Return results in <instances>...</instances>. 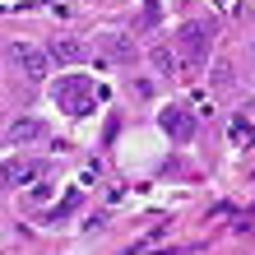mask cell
I'll return each instance as SVG.
<instances>
[{"label":"cell","instance_id":"1","mask_svg":"<svg viewBox=\"0 0 255 255\" xmlns=\"http://www.w3.org/2000/svg\"><path fill=\"white\" fill-rule=\"evenodd\" d=\"M51 93H56V102H61L70 116H84L88 107H93V98H98V93H93V84H88L84 74H65V79H56Z\"/></svg>","mask_w":255,"mask_h":255},{"label":"cell","instance_id":"2","mask_svg":"<svg viewBox=\"0 0 255 255\" xmlns=\"http://www.w3.org/2000/svg\"><path fill=\"white\" fill-rule=\"evenodd\" d=\"M176 42H181V51H186L190 65H204L209 47H214V28H209V23H186L181 33H176Z\"/></svg>","mask_w":255,"mask_h":255},{"label":"cell","instance_id":"3","mask_svg":"<svg viewBox=\"0 0 255 255\" xmlns=\"http://www.w3.org/2000/svg\"><path fill=\"white\" fill-rule=\"evenodd\" d=\"M14 61L23 65V74H33V79H42V74L51 70V56L42 51V47H28V42H19V47H14Z\"/></svg>","mask_w":255,"mask_h":255},{"label":"cell","instance_id":"4","mask_svg":"<svg viewBox=\"0 0 255 255\" xmlns=\"http://www.w3.org/2000/svg\"><path fill=\"white\" fill-rule=\"evenodd\" d=\"M162 130H167L176 144H190L195 139V121H190L181 107H167V112H162Z\"/></svg>","mask_w":255,"mask_h":255},{"label":"cell","instance_id":"5","mask_svg":"<svg viewBox=\"0 0 255 255\" xmlns=\"http://www.w3.org/2000/svg\"><path fill=\"white\" fill-rule=\"evenodd\" d=\"M47 56H51L56 65H74V61H84V56H88V47H84V42H74V37H56L51 47H47Z\"/></svg>","mask_w":255,"mask_h":255},{"label":"cell","instance_id":"6","mask_svg":"<svg viewBox=\"0 0 255 255\" xmlns=\"http://www.w3.org/2000/svg\"><path fill=\"white\" fill-rule=\"evenodd\" d=\"M42 134H47V126L33 121V116H23V121H14V126H9V139H14V144H23V139H42Z\"/></svg>","mask_w":255,"mask_h":255},{"label":"cell","instance_id":"7","mask_svg":"<svg viewBox=\"0 0 255 255\" xmlns=\"http://www.w3.org/2000/svg\"><path fill=\"white\" fill-rule=\"evenodd\" d=\"M0 176H5L9 186H23L28 176H42V162H14V167H5Z\"/></svg>","mask_w":255,"mask_h":255},{"label":"cell","instance_id":"8","mask_svg":"<svg viewBox=\"0 0 255 255\" xmlns=\"http://www.w3.org/2000/svg\"><path fill=\"white\" fill-rule=\"evenodd\" d=\"M148 56H153V65H158L162 74H172V70H176V56H172L167 47H153V51H148Z\"/></svg>","mask_w":255,"mask_h":255},{"label":"cell","instance_id":"9","mask_svg":"<svg viewBox=\"0 0 255 255\" xmlns=\"http://www.w3.org/2000/svg\"><path fill=\"white\" fill-rule=\"evenodd\" d=\"M251 139H255V130H251L246 121H232V144H237V148H251Z\"/></svg>","mask_w":255,"mask_h":255}]
</instances>
